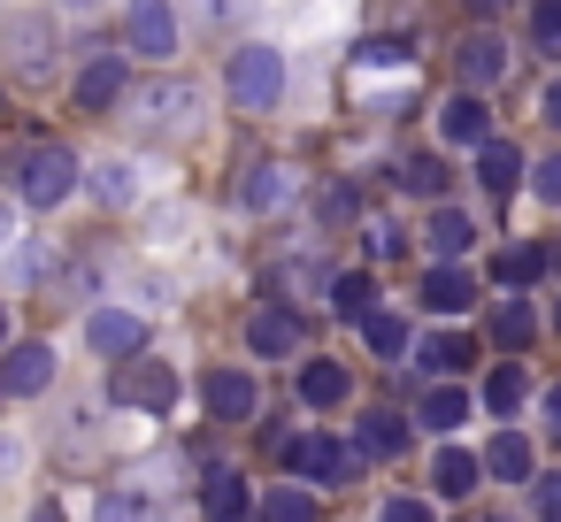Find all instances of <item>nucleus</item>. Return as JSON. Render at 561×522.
I'll return each mask as SVG.
<instances>
[{
  "label": "nucleus",
  "instance_id": "nucleus-1",
  "mask_svg": "<svg viewBox=\"0 0 561 522\" xmlns=\"http://www.w3.org/2000/svg\"><path fill=\"white\" fill-rule=\"evenodd\" d=\"M9 185H16L24 208H62V200L78 193V154L55 147V139H39V147H24V154L9 162Z\"/></svg>",
  "mask_w": 561,
  "mask_h": 522
},
{
  "label": "nucleus",
  "instance_id": "nucleus-2",
  "mask_svg": "<svg viewBox=\"0 0 561 522\" xmlns=\"http://www.w3.org/2000/svg\"><path fill=\"white\" fill-rule=\"evenodd\" d=\"M224 85H231V108H247V116H270L277 101H285V55L277 47H239L231 55V70H224Z\"/></svg>",
  "mask_w": 561,
  "mask_h": 522
},
{
  "label": "nucleus",
  "instance_id": "nucleus-3",
  "mask_svg": "<svg viewBox=\"0 0 561 522\" xmlns=\"http://www.w3.org/2000/svg\"><path fill=\"white\" fill-rule=\"evenodd\" d=\"M285 461H293V484H323V491H339V484H354L362 476V461L339 445V438H323V430H308V438H285Z\"/></svg>",
  "mask_w": 561,
  "mask_h": 522
},
{
  "label": "nucleus",
  "instance_id": "nucleus-4",
  "mask_svg": "<svg viewBox=\"0 0 561 522\" xmlns=\"http://www.w3.org/2000/svg\"><path fill=\"white\" fill-rule=\"evenodd\" d=\"M201 407H208L216 422H254L262 384H254L247 369H208V376H201Z\"/></svg>",
  "mask_w": 561,
  "mask_h": 522
},
{
  "label": "nucleus",
  "instance_id": "nucleus-5",
  "mask_svg": "<svg viewBox=\"0 0 561 522\" xmlns=\"http://www.w3.org/2000/svg\"><path fill=\"white\" fill-rule=\"evenodd\" d=\"M124 85H131V62H124V55H93V62L78 70V85H70V93H78V116L116 108V101H124Z\"/></svg>",
  "mask_w": 561,
  "mask_h": 522
},
{
  "label": "nucleus",
  "instance_id": "nucleus-6",
  "mask_svg": "<svg viewBox=\"0 0 561 522\" xmlns=\"http://www.w3.org/2000/svg\"><path fill=\"white\" fill-rule=\"evenodd\" d=\"M131 47L147 62H170L178 55V16H170V0H131Z\"/></svg>",
  "mask_w": 561,
  "mask_h": 522
},
{
  "label": "nucleus",
  "instance_id": "nucleus-7",
  "mask_svg": "<svg viewBox=\"0 0 561 522\" xmlns=\"http://www.w3.org/2000/svg\"><path fill=\"white\" fill-rule=\"evenodd\" d=\"M47 384H55V346H39V338H24L9 361H0V392L32 399V392H47Z\"/></svg>",
  "mask_w": 561,
  "mask_h": 522
},
{
  "label": "nucleus",
  "instance_id": "nucleus-8",
  "mask_svg": "<svg viewBox=\"0 0 561 522\" xmlns=\"http://www.w3.org/2000/svg\"><path fill=\"white\" fill-rule=\"evenodd\" d=\"M438 139H446V147H484V139H492V108H484V93H454V101L438 108Z\"/></svg>",
  "mask_w": 561,
  "mask_h": 522
},
{
  "label": "nucleus",
  "instance_id": "nucleus-9",
  "mask_svg": "<svg viewBox=\"0 0 561 522\" xmlns=\"http://www.w3.org/2000/svg\"><path fill=\"white\" fill-rule=\"evenodd\" d=\"M415 300H423L431 315H469V308H477V277H469L461 262H438V269L423 277V292H415Z\"/></svg>",
  "mask_w": 561,
  "mask_h": 522
},
{
  "label": "nucleus",
  "instance_id": "nucleus-10",
  "mask_svg": "<svg viewBox=\"0 0 561 522\" xmlns=\"http://www.w3.org/2000/svg\"><path fill=\"white\" fill-rule=\"evenodd\" d=\"M85 346H93V353H139V346H147V323H139L131 308H93V315H85Z\"/></svg>",
  "mask_w": 561,
  "mask_h": 522
},
{
  "label": "nucleus",
  "instance_id": "nucleus-11",
  "mask_svg": "<svg viewBox=\"0 0 561 522\" xmlns=\"http://www.w3.org/2000/svg\"><path fill=\"white\" fill-rule=\"evenodd\" d=\"M247 346H254V361H293L300 353V315L293 308H262L247 323Z\"/></svg>",
  "mask_w": 561,
  "mask_h": 522
},
{
  "label": "nucleus",
  "instance_id": "nucleus-12",
  "mask_svg": "<svg viewBox=\"0 0 561 522\" xmlns=\"http://www.w3.org/2000/svg\"><path fill=\"white\" fill-rule=\"evenodd\" d=\"M408 361L431 369V376H461V369L477 361V338H469V330H431V338L408 346Z\"/></svg>",
  "mask_w": 561,
  "mask_h": 522
},
{
  "label": "nucleus",
  "instance_id": "nucleus-13",
  "mask_svg": "<svg viewBox=\"0 0 561 522\" xmlns=\"http://www.w3.org/2000/svg\"><path fill=\"white\" fill-rule=\"evenodd\" d=\"M116 399H131V407H147V415H162V407L178 399V369H170V361H139V369H124V376H116Z\"/></svg>",
  "mask_w": 561,
  "mask_h": 522
},
{
  "label": "nucleus",
  "instance_id": "nucleus-14",
  "mask_svg": "<svg viewBox=\"0 0 561 522\" xmlns=\"http://www.w3.org/2000/svg\"><path fill=\"white\" fill-rule=\"evenodd\" d=\"M477 461H484V476H500V484H530V476H538V445H530L523 430H500Z\"/></svg>",
  "mask_w": 561,
  "mask_h": 522
},
{
  "label": "nucleus",
  "instance_id": "nucleus-15",
  "mask_svg": "<svg viewBox=\"0 0 561 522\" xmlns=\"http://www.w3.org/2000/svg\"><path fill=\"white\" fill-rule=\"evenodd\" d=\"M484 484V461L469 453V445H438V461H431V491L438 499H469Z\"/></svg>",
  "mask_w": 561,
  "mask_h": 522
},
{
  "label": "nucleus",
  "instance_id": "nucleus-16",
  "mask_svg": "<svg viewBox=\"0 0 561 522\" xmlns=\"http://www.w3.org/2000/svg\"><path fill=\"white\" fill-rule=\"evenodd\" d=\"M408 438H415L408 415H392V407H369V415H362V453H369V461H400Z\"/></svg>",
  "mask_w": 561,
  "mask_h": 522
},
{
  "label": "nucleus",
  "instance_id": "nucleus-17",
  "mask_svg": "<svg viewBox=\"0 0 561 522\" xmlns=\"http://www.w3.org/2000/svg\"><path fill=\"white\" fill-rule=\"evenodd\" d=\"M139 116H147L154 131H178L185 116H201V93H193V85H147V93H139Z\"/></svg>",
  "mask_w": 561,
  "mask_h": 522
},
{
  "label": "nucleus",
  "instance_id": "nucleus-18",
  "mask_svg": "<svg viewBox=\"0 0 561 522\" xmlns=\"http://www.w3.org/2000/svg\"><path fill=\"white\" fill-rule=\"evenodd\" d=\"M423 246H431L438 262H461V254L477 246V223H469V208H438V216L423 223Z\"/></svg>",
  "mask_w": 561,
  "mask_h": 522
},
{
  "label": "nucleus",
  "instance_id": "nucleus-19",
  "mask_svg": "<svg viewBox=\"0 0 561 522\" xmlns=\"http://www.w3.org/2000/svg\"><path fill=\"white\" fill-rule=\"evenodd\" d=\"M469 407H477V399H469L461 384H431V392H423V407H415V422H423V430H438V438H454V430L469 422Z\"/></svg>",
  "mask_w": 561,
  "mask_h": 522
},
{
  "label": "nucleus",
  "instance_id": "nucleus-20",
  "mask_svg": "<svg viewBox=\"0 0 561 522\" xmlns=\"http://www.w3.org/2000/svg\"><path fill=\"white\" fill-rule=\"evenodd\" d=\"M454 70H461V85H469V93H477V85H492V78H507V47H500V39H484V32H477V39H469V47H461V55H454Z\"/></svg>",
  "mask_w": 561,
  "mask_h": 522
},
{
  "label": "nucleus",
  "instance_id": "nucleus-21",
  "mask_svg": "<svg viewBox=\"0 0 561 522\" xmlns=\"http://www.w3.org/2000/svg\"><path fill=\"white\" fill-rule=\"evenodd\" d=\"M285 193H293V170H277V162H254V170H247V185H239V208L270 216V208H285Z\"/></svg>",
  "mask_w": 561,
  "mask_h": 522
},
{
  "label": "nucleus",
  "instance_id": "nucleus-22",
  "mask_svg": "<svg viewBox=\"0 0 561 522\" xmlns=\"http://www.w3.org/2000/svg\"><path fill=\"white\" fill-rule=\"evenodd\" d=\"M346 392H354V376L339 361H300V399L308 407H346Z\"/></svg>",
  "mask_w": 561,
  "mask_h": 522
},
{
  "label": "nucleus",
  "instance_id": "nucleus-23",
  "mask_svg": "<svg viewBox=\"0 0 561 522\" xmlns=\"http://www.w3.org/2000/svg\"><path fill=\"white\" fill-rule=\"evenodd\" d=\"M477 185H484V193H515V185H523V154L500 147V139H484V147H477Z\"/></svg>",
  "mask_w": 561,
  "mask_h": 522
},
{
  "label": "nucleus",
  "instance_id": "nucleus-24",
  "mask_svg": "<svg viewBox=\"0 0 561 522\" xmlns=\"http://www.w3.org/2000/svg\"><path fill=\"white\" fill-rule=\"evenodd\" d=\"M530 399V376H523V361H500L492 376H484V407L500 415V422H515V407Z\"/></svg>",
  "mask_w": 561,
  "mask_h": 522
},
{
  "label": "nucleus",
  "instance_id": "nucleus-25",
  "mask_svg": "<svg viewBox=\"0 0 561 522\" xmlns=\"http://www.w3.org/2000/svg\"><path fill=\"white\" fill-rule=\"evenodd\" d=\"M262 522H316V491L308 484H262Z\"/></svg>",
  "mask_w": 561,
  "mask_h": 522
},
{
  "label": "nucleus",
  "instance_id": "nucleus-26",
  "mask_svg": "<svg viewBox=\"0 0 561 522\" xmlns=\"http://www.w3.org/2000/svg\"><path fill=\"white\" fill-rule=\"evenodd\" d=\"M492 338H500L507 353H523V346L538 338V315H530V300H515V292H507V300H500V315H492Z\"/></svg>",
  "mask_w": 561,
  "mask_h": 522
},
{
  "label": "nucleus",
  "instance_id": "nucleus-27",
  "mask_svg": "<svg viewBox=\"0 0 561 522\" xmlns=\"http://www.w3.org/2000/svg\"><path fill=\"white\" fill-rule=\"evenodd\" d=\"M201 507H208V522H239V514L254 507V491H247L239 476H224V468H216V476H208V491H201Z\"/></svg>",
  "mask_w": 561,
  "mask_h": 522
},
{
  "label": "nucleus",
  "instance_id": "nucleus-28",
  "mask_svg": "<svg viewBox=\"0 0 561 522\" xmlns=\"http://www.w3.org/2000/svg\"><path fill=\"white\" fill-rule=\"evenodd\" d=\"M369 300H377V285H369L362 269H346V277H331V315H346V323H362V315H369Z\"/></svg>",
  "mask_w": 561,
  "mask_h": 522
},
{
  "label": "nucleus",
  "instance_id": "nucleus-29",
  "mask_svg": "<svg viewBox=\"0 0 561 522\" xmlns=\"http://www.w3.org/2000/svg\"><path fill=\"white\" fill-rule=\"evenodd\" d=\"M362 338H369V353H385V361H400V353L415 346V338H408V323H400V315H377V308L362 315Z\"/></svg>",
  "mask_w": 561,
  "mask_h": 522
},
{
  "label": "nucleus",
  "instance_id": "nucleus-30",
  "mask_svg": "<svg viewBox=\"0 0 561 522\" xmlns=\"http://www.w3.org/2000/svg\"><path fill=\"white\" fill-rule=\"evenodd\" d=\"M400 185L423 193V200H438V193H446V162H438V154H408V162H400Z\"/></svg>",
  "mask_w": 561,
  "mask_h": 522
},
{
  "label": "nucleus",
  "instance_id": "nucleus-31",
  "mask_svg": "<svg viewBox=\"0 0 561 522\" xmlns=\"http://www.w3.org/2000/svg\"><path fill=\"white\" fill-rule=\"evenodd\" d=\"M546 277V246H515V254H500V285L507 292H523V285H538Z\"/></svg>",
  "mask_w": 561,
  "mask_h": 522
},
{
  "label": "nucleus",
  "instance_id": "nucleus-32",
  "mask_svg": "<svg viewBox=\"0 0 561 522\" xmlns=\"http://www.w3.org/2000/svg\"><path fill=\"white\" fill-rule=\"evenodd\" d=\"M530 47L561 62V0H530Z\"/></svg>",
  "mask_w": 561,
  "mask_h": 522
},
{
  "label": "nucleus",
  "instance_id": "nucleus-33",
  "mask_svg": "<svg viewBox=\"0 0 561 522\" xmlns=\"http://www.w3.org/2000/svg\"><path fill=\"white\" fill-rule=\"evenodd\" d=\"M354 216H362V193H354V185H331V193L316 200V223H323V231H339V223H354Z\"/></svg>",
  "mask_w": 561,
  "mask_h": 522
},
{
  "label": "nucleus",
  "instance_id": "nucleus-34",
  "mask_svg": "<svg viewBox=\"0 0 561 522\" xmlns=\"http://www.w3.org/2000/svg\"><path fill=\"white\" fill-rule=\"evenodd\" d=\"M93 193H101L108 208H124V200H131V162H101V170H93Z\"/></svg>",
  "mask_w": 561,
  "mask_h": 522
},
{
  "label": "nucleus",
  "instance_id": "nucleus-35",
  "mask_svg": "<svg viewBox=\"0 0 561 522\" xmlns=\"http://www.w3.org/2000/svg\"><path fill=\"white\" fill-rule=\"evenodd\" d=\"M530 514H538V522H561V468L530 476Z\"/></svg>",
  "mask_w": 561,
  "mask_h": 522
},
{
  "label": "nucleus",
  "instance_id": "nucleus-36",
  "mask_svg": "<svg viewBox=\"0 0 561 522\" xmlns=\"http://www.w3.org/2000/svg\"><path fill=\"white\" fill-rule=\"evenodd\" d=\"M523 177H530V193H538L546 208H561V154H546V162H538V170H523Z\"/></svg>",
  "mask_w": 561,
  "mask_h": 522
},
{
  "label": "nucleus",
  "instance_id": "nucleus-37",
  "mask_svg": "<svg viewBox=\"0 0 561 522\" xmlns=\"http://www.w3.org/2000/svg\"><path fill=\"white\" fill-rule=\"evenodd\" d=\"M369 254H377V262L408 254V231H400V223H369Z\"/></svg>",
  "mask_w": 561,
  "mask_h": 522
},
{
  "label": "nucleus",
  "instance_id": "nucleus-38",
  "mask_svg": "<svg viewBox=\"0 0 561 522\" xmlns=\"http://www.w3.org/2000/svg\"><path fill=\"white\" fill-rule=\"evenodd\" d=\"M377 522H438V507H431V499H385Z\"/></svg>",
  "mask_w": 561,
  "mask_h": 522
},
{
  "label": "nucleus",
  "instance_id": "nucleus-39",
  "mask_svg": "<svg viewBox=\"0 0 561 522\" xmlns=\"http://www.w3.org/2000/svg\"><path fill=\"white\" fill-rule=\"evenodd\" d=\"M385 62L400 70V62H408V47H362V70H385Z\"/></svg>",
  "mask_w": 561,
  "mask_h": 522
},
{
  "label": "nucleus",
  "instance_id": "nucleus-40",
  "mask_svg": "<svg viewBox=\"0 0 561 522\" xmlns=\"http://www.w3.org/2000/svg\"><path fill=\"white\" fill-rule=\"evenodd\" d=\"M16 468H24V438L0 430V476H16Z\"/></svg>",
  "mask_w": 561,
  "mask_h": 522
},
{
  "label": "nucleus",
  "instance_id": "nucleus-41",
  "mask_svg": "<svg viewBox=\"0 0 561 522\" xmlns=\"http://www.w3.org/2000/svg\"><path fill=\"white\" fill-rule=\"evenodd\" d=\"M101 522H139V514H131V499H116V491H108V499H101Z\"/></svg>",
  "mask_w": 561,
  "mask_h": 522
},
{
  "label": "nucleus",
  "instance_id": "nucleus-42",
  "mask_svg": "<svg viewBox=\"0 0 561 522\" xmlns=\"http://www.w3.org/2000/svg\"><path fill=\"white\" fill-rule=\"evenodd\" d=\"M546 438H553V445H561V384H553V392H546Z\"/></svg>",
  "mask_w": 561,
  "mask_h": 522
},
{
  "label": "nucleus",
  "instance_id": "nucleus-43",
  "mask_svg": "<svg viewBox=\"0 0 561 522\" xmlns=\"http://www.w3.org/2000/svg\"><path fill=\"white\" fill-rule=\"evenodd\" d=\"M546 124H561V78L546 85Z\"/></svg>",
  "mask_w": 561,
  "mask_h": 522
},
{
  "label": "nucleus",
  "instance_id": "nucleus-44",
  "mask_svg": "<svg viewBox=\"0 0 561 522\" xmlns=\"http://www.w3.org/2000/svg\"><path fill=\"white\" fill-rule=\"evenodd\" d=\"M32 522H70V514H62V507H39V514H32Z\"/></svg>",
  "mask_w": 561,
  "mask_h": 522
},
{
  "label": "nucleus",
  "instance_id": "nucleus-45",
  "mask_svg": "<svg viewBox=\"0 0 561 522\" xmlns=\"http://www.w3.org/2000/svg\"><path fill=\"white\" fill-rule=\"evenodd\" d=\"M469 9H500V0H469Z\"/></svg>",
  "mask_w": 561,
  "mask_h": 522
},
{
  "label": "nucleus",
  "instance_id": "nucleus-46",
  "mask_svg": "<svg viewBox=\"0 0 561 522\" xmlns=\"http://www.w3.org/2000/svg\"><path fill=\"white\" fill-rule=\"evenodd\" d=\"M0 338H9V308H0Z\"/></svg>",
  "mask_w": 561,
  "mask_h": 522
},
{
  "label": "nucleus",
  "instance_id": "nucleus-47",
  "mask_svg": "<svg viewBox=\"0 0 561 522\" xmlns=\"http://www.w3.org/2000/svg\"><path fill=\"white\" fill-rule=\"evenodd\" d=\"M553 323H561V308H553Z\"/></svg>",
  "mask_w": 561,
  "mask_h": 522
}]
</instances>
